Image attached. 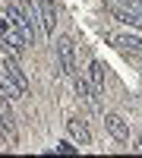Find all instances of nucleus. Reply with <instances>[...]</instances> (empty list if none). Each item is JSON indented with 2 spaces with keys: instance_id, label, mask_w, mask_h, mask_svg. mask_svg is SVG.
<instances>
[{
  "instance_id": "nucleus-1",
  "label": "nucleus",
  "mask_w": 142,
  "mask_h": 158,
  "mask_svg": "<svg viewBox=\"0 0 142 158\" xmlns=\"http://www.w3.org/2000/svg\"><path fill=\"white\" fill-rule=\"evenodd\" d=\"M0 41H3V44H6L10 51H13V54H16V57L22 54L25 48H29V44L22 41V35H19V29H16V25H13L10 19H3V13H0Z\"/></svg>"
},
{
  "instance_id": "nucleus-2",
  "label": "nucleus",
  "mask_w": 142,
  "mask_h": 158,
  "mask_svg": "<svg viewBox=\"0 0 142 158\" xmlns=\"http://www.w3.org/2000/svg\"><path fill=\"white\" fill-rule=\"evenodd\" d=\"M57 63L67 76H76V44H73V38H57Z\"/></svg>"
},
{
  "instance_id": "nucleus-3",
  "label": "nucleus",
  "mask_w": 142,
  "mask_h": 158,
  "mask_svg": "<svg viewBox=\"0 0 142 158\" xmlns=\"http://www.w3.org/2000/svg\"><path fill=\"white\" fill-rule=\"evenodd\" d=\"M85 82H88V89H92V98L98 101V95L104 92V67H101L98 60L88 63V70H85Z\"/></svg>"
},
{
  "instance_id": "nucleus-4",
  "label": "nucleus",
  "mask_w": 142,
  "mask_h": 158,
  "mask_svg": "<svg viewBox=\"0 0 142 158\" xmlns=\"http://www.w3.org/2000/svg\"><path fill=\"white\" fill-rule=\"evenodd\" d=\"M104 127L117 142H130V127H126V120L120 114H104Z\"/></svg>"
},
{
  "instance_id": "nucleus-5",
  "label": "nucleus",
  "mask_w": 142,
  "mask_h": 158,
  "mask_svg": "<svg viewBox=\"0 0 142 158\" xmlns=\"http://www.w3.org/2000/svg\"><path fill=\"white\" fill-rule=\"evenodd\" d=\"M67 130H70V136H73V142H76L79 149L92 142V133H88V127L79 120V117H70V120H67Z\"/></svg>"
},
{
  "instance_id": "nucleus-6",
  "label": "nucleus",
  "mask_w": 142,
  "mask_h": 158,
  "mask_svg": "<svg viewBox=\"0 0 142 158\" xmlns=\"http://www.w3.org/2000/svg\"><path fill=\"white\" fill-rule=\"evenodd\" d=\"M38 22L44 25V35H54L57 13H54V3H51V0H41V3H38Z\"/></svg>"
},
{
  "instance_id": "nucleus-7",
  "label": "nucleus",
  "mask_w": 142,
  "mask_h": 158,
  "mask_svg": "<svg viewBox=\"0 0 142 158\" xmlns=\"http://www.w3.org/2000/svg\"><path fill=\"white\" fill-rule=\"evenodd\" d=\"M114 44H117L120 51H126L130 57L142 54V38H136V35H114Z\"/></svg>"
},
{
  "instance_id": "nucleus-8",
  "label": "nucleus",
  "mask_w": 142,
  "mask_h": 158,
  "mask_svg": "<svg viewBox=\"0 0 142 158\" xmlns=\"http://www.w3.org/2000/svg\"><path fill=\"white\" fill-rule=\"evenodd\" d=\"M0 95H3V98H10V101H16V98H22V89L16 85V82H13V79L3 73V70H0Z\"/></svg>"
},
{
  "instance_id": "nucleus-9",
  "label": "nucleus",
  "mask_w": 142,
  "mask_h": 158,
  "mask_svg": "<svg viewBox=\"0 0 142 158\" xmlns=\"http://www.w3.org/2000/svg\"><path fill=\"white\" fill-rule=\"evenodd\" d=\"M73 85H76V95H79V98H85L88 104H95V98H92V89H88V82H85L82 76H76V79H73Z\"/></svg>"
},
{
  "instance_id": "nucleus-10",
  "label": "nucleus",
  "mask_w": 142,
  "mask_h": 158,
  "mask_svg": "<svg viewBox=\"0 0 142 158\" xmlns=\"http://www.w3.org/2000/svg\"><path fill=\"white\" fill-rule=\"evenodd\" d=\"M57 152H60V155H76V152H79V146L70 142V139H63V142H57Z\"/></svg>"
},
{
  "instance_id": "nucleus-11",
  "label": "nucleus",
  "mask_w": 142,
  "mask_h": 158,
  "mask_svg": "<svg viewBox=\"0 0 142 158\" xmlns=\"http://www.w3.org/2000/svg\"><path fill=\"white\" fill-rule=\"evenodd\" d=\"M133 152H142V136L136 139V146H133Z\"/></svg>"
}]
</instances>
